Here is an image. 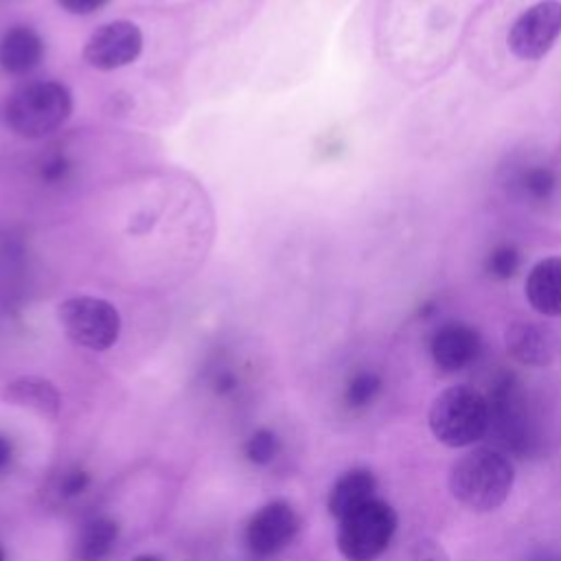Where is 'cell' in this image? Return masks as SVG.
<instances>
[{
  "mask_svg": "<svg viewBox=\"0 0 561 561\" xmlns=\"http://www.w3.org/2000/svg\"><path fill=\"white\" fill-rule=\"evenodd\" d=\"M515 469L508 456L495 447H478L460 456L449 469V493L469 511L489 513L511 495Z\"/></svg>",
  "mask_w": 561,
  "mask_h": 561,
  "instance_id": "6da1fadb",
  "label": "cell"
},
{
  "mask_svg": "<svg viewBox=\"0 0 561 561\" xmlns=\"http://www.w3.org/2000/svg\"><path fill=\"white\" fill-rule=\"evenodd\" d=\"M72 114V94L59 81H31L9 94L2 123L20 138L37 140L57 131Z\"/></svg>",
  "mask_w": 561,
  "mask_h": 561,
  "instance_id": "7a4b0ae2",
  "label": "cell"
},
{
  "mask_svg": "<svg viewBox=\"0 0 561 561\" xmlns=\"http://www.w3.org/2000/svg\"><path fill=\"white\" fill-rule=\"evenodd\" d=\"M486 401L489 434L495 438L502 451L519 458L535 456L541 438L519 379L513 373H500L486 392Z\"/></svg>",
  "mask_w": 561,
  "mask_h": 561,
  "instance_id": "3957f363",
  "label": "cell"
},
{
  "mask_svg": "<svg viewBox=\"0 0 561 561\" xmlns=\"http://www.w3.org/2000/svg\"><path fill=\"white\" fill-rule=\"evenodd\" d=\"M427 425L445 447H469L489 434V401L476 388H445L430 405Z\"/></svg>",
  "mask_w": 561,
  "mask_h": 561,
  "instance_id": "277c9868",
  "label": "cell"
},
{
  "mask_svg": "<svg viewBox=\"0 0 561 561\" xmlns=\"http://www.w3.org/2000/svg\"><path fill=\"white\" fill-rule=\"evenodd\" d=\"M397 524V511L386 500L373 497L337 522V550L346 561H375L390 546Z\"/></svg>",
  "mask_w": 561,
  "mask_h": 561,
  "instance_id": "5b68a950",
  "label": "cell"
},
{
  "mask_svg": "<svg viewBox=\"0 0 561 561\" xmlns=\"http://www.w3.org/2000/svg\"><path fill=\"white\" fill-rule=\"evenodd\" d=\"M57 320L70 342L90 351H107L118 342L121 313L96 296H72L59 302Z\"/></svg>",
  "mask_w": 561,
  "mask_h": 561,
  "instance_id": "8992f818",
  "label": "cell"
},
{
  "mask_svg": "<svg viewBox=\"0 0 561 561\" xmlns=\"http://www.w3.org/2000/svg\"><path fill=\"white\" fill-rule=\"evenodd\" d=\"M561 35V2L541 0L522 11L506 35L511 53L519 59H541Z\"/></svg>",
  "mask_w": 561,
  "mask_h": 561,
  "instance_id": "52a82bcc",
  "label": "cell"
},
{
  "mask_svg": "<svg viewBox=\"0 0 561 561\" xmlns=\"http://www.w3.org/2000/svg\"><path fill=\"white\" fill-rule=\"evenodd\" d=\"M300 530L296 508L285 500L263 504L245 526V546L252 557L267 559L285 550Z\"/></svg>",
  "mask_w": 561,
  "mask_h": 561,
  "instance_id": "ba28073f",
  "label": "cell"
},
{
  "mask_svg": "<svg viewBox=\"0 0 561 561\" xmlns=\"http://www.w3.org/2000/svg\"><path fill=\"white\" fill-rule=\"evenodd\" d=\"M142 53V31L129 20L99 26L83 46V59L96 70H118L134 64Z\"/></svg>",
  "mask_w": 561,
  "mask_h": 561,
  "instance_id": "9c48e42d",
  "label": "cell"
},
{
  "mask_svg": "<svg viewBox=\"0 0 561 561\" xmlns=\"http://www.w3.org/2000/svg\"><path fill=\"white\" fill-rule=\"evenodd\" d=\"M482 348L480 333L465 322L443 324L430 342V355L438 370L458 373L471 366Z\"/></svg>",
  "mask_w": 561,
  "mask_h": 561,
  "instance_id": "30bf717a",
  "label": "cell"
},
{
  "mask_svg": "<svg viewBox=\"0 0 561 561\" xmlns=\"http://www.w3.org/2000/svg\"><path fill=\"white\" fill-rule=\"evenodd\" d=\"M2 401L15 408L31 410L48 421H55L61 412V397L55 383L37 375H20L2 388Z\"/></svg>",
  "mask_w": 561,
  "mask_h": 561,
  "instance_id": "8fae6325",
  "label": "cell"
},
{
  "mask_svg": "<svg viewBox=\"0 0 561 561\" xmlns=\"http://www.w3.org/2000/svg\"><path fill=\"white\" fill-rule=\"evenodd\" d=\"M506 351L526 366H548L554 359V335L537 322H513L506 329Z\"/></svg>",
  "mask_w": 561,
  "mask_h": 561,
  "instance_id": "7c38bea8",
  "label": "cell"
},
{
  "mask_svg": "<svg viewBox=\"0 0 561 561\" xmlns=\"http://www.w3.org/2000/svg\"><path fill=\"white\" fill-rule=\"evenodd\" d=\"M526 300L541 316H561V256H548L528 272Z\"/></svg>",
  "mask_w": 561,
  "mask_h": 561,
  "instance_id": "4fadbf2b",
  "label": "cell"
},
{
  "mask_svg": "<svg viewBox=\"0 0 561 561\" xmlns=\"http://www.w3.org/2000/svg\"><path fill=\"white\" fill-rule=\"evenodd\" d=\"M375 491H377V478L370 469H364V467L348 469L331 486L329 497H327V508L340 522L351 511H355L362 504L377 497Z\"/></svg>",
  "mask_w": 561,
  "mask_h": 561,
  "instance_id": "5bb4252c",
  "label": "cell"
},
{
  "mask_svg": "<svg viewBox=\"0 0 561 561\" xmlns=\"http://www.w3.org/2000/svg\"><path fill=\"white\" fill-rule=\"evenodd\" d=\"M44 42L31 26H13L0 39V68L9 75H26L39 66Z\"/></svg>",
  "mask_w": 561,
  "mask_h": 561,
  "instance_id": "9a60e30c",
  "label": "cell"
},
{
  "mask_svg": "<svg viewBox=\"0 0 561 561\" xmlns=\"http://www.w3.org/2000/svg\"><path fill=\"white\" fill-rule=\"evenodd\" d=\"M121 526L114 517L99 515L85 522L75 539V559L77 561H103L118 541Z\"/></svg>",
  "mask_w": 561,
  "mask_h": 561,
  "instance_id": "2e32d148",
  "label": "cell"
},
{
  "mask_svg": "<svg viewBox=\"0 0 561 561\" xmlns=\"http://www.w3.org/2000/svg\"><path fill=\"white\" fill-rule=\"evenodd\" d=\"M379 392H381V377L373 370H359L348 379L344 390V401L348 408L359 410L370 405Z\"/></svg>",
  "mask_w": 561,
  "mask_h": 561,
  "instance_id": "e0dca14e",
  "label": "cell"
},
{
  "mask_svg": "<svg viewBox=\"0 0 561 561\" xmlns=\"http://www.w3.org/2000/svg\"><path fill=\"white\" fill-rule=\"evenodd\" d=\"M280 438L274 430L270 427H259L256 432L250 434V438L243 445V454L252 465L265 467L270 465L278 454H280Z\"/></svg>",
  "mask_w": 561,
  "mask_h": 561,
  "instance_id": "ac0fdd59",
  "label": "cell"
},
{
  "mask_svg": "<svg viewBox=\"0 0 561 561\" xmlns=\"http://www.w3.org/2000/svg\"><path fill=\"white\" fill-rule=\"evenodd\" d=\"M557 184H559V180H557L554 171H550V169H546V167H533V169H528V171L522 175V180H519L522 191H524L528 197L539 199V202L550 199V197L554 195V191H557Z\"/></svg>",
  "mask_w": 561,
  "mask_h": 561,
  "instance_id": "d6986e66",
  "label": "cell"
},
{
  "mask_svg": "<svg viewBox=\"0 0 561 561\" xmlns=\"http://www.w3.org/2000/svg\"><path fill=\"white\" fill-rule=\"evenodd\" d=\"M519 263H522L519 250L515 245L504 243V245H497V248H493L489 252L484 267H486L489 276H493L497 280H506V278H511L517 272Z\"/></svg>",
  "mask_w": 561,
  "mask_h": 561,
  "instance_id": "ffe728a7",
  "label": "cell"
},
{
  "mask_svg": "<svg viewBox=\"0 0 561 561\" xmlns=\"http://www.w3.org/2000/svg\"><path fill=\"white\" fill-rule=\"evenodd\" d=\"M410 561H449V554L438 539L421 537L412 543Z\"/></svg>",
  "mask_w": 561,
  "mask_h": 561,
  "instance_id": "44dd1931",
  "label": "cell"
},
{
  "mask_svg": "<svg viewBox=\"0 0 561 561\" xmlns=\"http://www.w3.org/2000/svg\"><path fill=\"white\" fill-rule=\"evenodd\" d=\"M88 486H90V473L83 471V469H79V467H75V469L66 471V473L59 478V482H57V493H59L61 497H77V495H81Z\"/></svg>",
  "mask_w": 561,
  "mask_h": 561,
  "instance_id": "7402d4cb",
  "label": "cell"
},
{
  "mask_svg": "<svg viewBox=\"0 0 561 561\" xmlns=\"http://www.w3.org/2000/svg\"><path fill=\"white\" fill-rule=\"evenodd\" d=\"M107 0H57V4L72 15H90L99 11Z\"/></svg>",
  "mask_w": 561,
  "mask_h": 561,
  "instance_id": "603a6c76",
  "label": "cell"
},
{
  "mask_svg": "<svg viewBox=\"0 0 561 561\" xmlns=\"http://www.w3.org/2000/svg\"><path fill=\"white\" fill-rule=\"evenodd\" d=\"M234 386H237V379H234V375H232V373H228V370L219 373V375H217V379H215V390H217L219 394H228V392H232V390H234Z\"/></svg>",
  "mask_w": 561,
  "mask_h": 561,
  "instance_id": "cb8c5ba5",
  "label": "cell"
},
{
  "mask_svg": "<svg viewBox=\"0 0 561 561\" xmlns=\"http://www.w3.org/2000/svg\"><path fill=\"white\" fill-rule=\"evenodd\" d=\"M13 460V443L0 434V471H4Z\"/></svg>",
  "mask_w": 561,
  "mask_h": 561,
  "instance_id": "d4e9b609",
  "label": "cell"
},
{
  "mask_svg": "<svg viewBox=\"0 0 561 561\" xmlns=\"http://www.w3.org/2000/svg\"><path fill=\"white\" fill-rule=\"evenodd\" d=\"M134 561H162V559L156 557V554H140V557H136Z\"/></svg>",
  "mask_w": 561,
  "mask_h": 561,
  "instance_id": "484cf974",
  "label": "cell"
},
{
  "mask_svg": "<svg viewBox=\"0 0 561 561\" xmlns=\"http://www.w3.org/2000/svg\"><path fill=\"white\" fill-rule=\"evenodd\" d=\"M0 561H4V552H2V548H0Z\"/></svg>",
  "mask_w": 561,
  "mask_h": 561,
  "instance_id": "4316f807",
  "label": "cell"
},
{
  "mask_svg": "<svg viewBox=\"0 0 561 561\" xmlns=\"http://www.w3.org/2000/svg\"><path fill=\"white\" fill-rule=\"evenodd\" d=\"M546 561H561V557H554V559H546Z\"/></svg>",
  "mask_w": 561,
  "mask_h": 561,
  "instance_id": "83f0119b",
  "label": "cell"
}]
</instances>
